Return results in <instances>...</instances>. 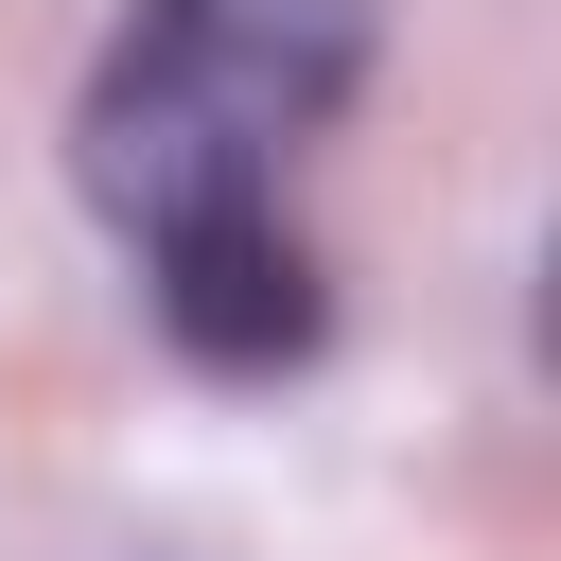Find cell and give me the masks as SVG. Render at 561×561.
I'll return each mask as SVG.
<instances>
[{"mask_svg": "<svg viewBox=\"0 0 561 561\" xmlns=\"http://www.w3.org/2000/svg\"><path fill=\"white\" fill-rule=\"evenodd\" d=\"M368 53H386V0H123L70 88V193L123 245L193 210H263L298 140L351 123Z\"/></svg>", "mask_w": 561, "mask_h": 561, "instance_id": "6da1fadb", "label": "cell"}, {"mask_svg": "<svg viewBox=\"0 0 561 561\" xmlns=\"http://www.w3.org/2000/svg\"><path fill=\"white\" fill-rule=\"evenodd\" d=\"M140 298H158V333H175L193 368H228V386L316 368V333H333V280H316V245H298L280 193H263V210H193V228H158V245H140Z\"/></svg>", "mask_w": 561, "mask_h": 561, "instance_id": "7a4b0ae2", "label": "cell"}]
</instances>
